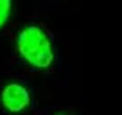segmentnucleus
Segmentation results:
<instances>
[{"mask_svg": "<svg viewBox=\"0 0 122 115\" xmlns=\"http://www.w3.org/2000/svg\"><path fill=\"white\" fill-rule=\"evenodd\" d=\"M11 13V0H0V29L5 25Z\"/></svg>", "mask_w": 122, "mask_h": 115, "instance_id": "7ed1b4c3", "label": "nucleus"}, {"mask_svg": "<svg viewBox=\"0 0 122 115\" xmlns=\"http://www.w3.org/2000/svg\"><path fill=\"white\" fill-rule=\"evenodd\" d=\"M2 106L11 113H20L30 104V94L29 90L20 83H9L0 92Z\"/></svg>", "mask_w": 122, "mask_h": 115, "instance_id": "f03ea898", "label": "nucleus"}, {"mask_svg": "<svg viewBox=\"0 0 122 115\" xmlns=\"http://www.w3.org/2000/svg\"><path fill=\"white\" fill-rule=\"evenodd\" d=\"M20 56L36 68H49L54 61V50L49 36L38 25H25L16 38Z\"/></svg>", "mask_w": 122, "mask_h": 115, "instance_id": "f257e3e1", "label": "nucleus"}, {"mask_svg": "<svg viewBox=\"0 0 122 115\" xmlns=\"http://www.w3.org/2000/svg\"><path fill=\"white\" fill-rule=\"evenodd\" d=\"M57 115H61V113H57Z\"/></svg>", "mask_w": 122, "mask_h": 115, "instance_id": "20e7f679", "label": "nucleus"}]
</instances>
